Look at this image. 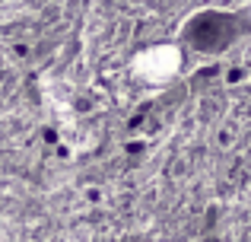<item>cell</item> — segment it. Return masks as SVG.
<instances>
[{
  "mask_svg": "<svg viewBox=\"0 0 251 242\" xmlns=\"http://www.w3.org/2000/svg\"><path fill=\"white\" fill-rule=\"evenodd\" d=\"M245 32H248V23L239 13L203 10V13H194V16L184 23L181 42L191 45L194 51H203V54H220V51L232 48Z\"/></svg>",
  "mask_w": 251,
  "mask_h": 242,
  "instance_id": "obj_1",
  "label": "cell"
},
{
  "mask_svg": "<svg viewBox=\"0 0 251 242\" xmlns=\"http://www.w3.org/2000/svg\"><path fill=\"white\" fill-rule=\"evenodd\" d=\"M140 67L147 70L150 77H169L181 67V51H178L175 45H153V48L140 57Z\"/></svg>",
  "mask_w": 251,
  "mask_h": 242,
  "instance_id": "obj_2",
  "label": "cell"
},
{
  "mask_svg": "<svg viewBox=\"0 0 251 242\" xmlns=\"http://www.w3.org/2000/svg\"><path fill=\"white\" fill-rule=\"evenodd\" d=\"M83 194H86V201H89V204H102V201H105V191L99 185H89Z\"/></svg>",
  "mask_w": 251,
  "mask_h": 242,
  "instance_id": "obj_3",
  "label": "cell"
},
{
  "mask_svg": "<svg viewBox=\"0 0 251 242\" xmlns=\"http://www.w3.org/2000/svg\"><path fill=\"white\" fill-rule=\"evenodd\" d=\"M207 242H216V239H207Z\"/></svg>",
  "mask_w": 251,
  "mask_h": 242,
  "instance_id": "obj_4",
  "label": "cell"
}]
</instances>
